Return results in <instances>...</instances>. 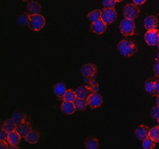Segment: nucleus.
Instances as JSON below:
<instances>
[{
	"label": "nucleus",
	"mask_w": 159,
	"mask_h": 149,
	"mask_svg": "<svg viewBox=\"0 0 159 149\" xmlns=\"http://www.w3.org/2000/svg\"><path fill=\"white\" fill-rule=\"evenodd\" d=\"M143 25H144L147 30H155L158 25L157 18L155 16H148L143 20Z\"/></svg>",
	"instance_id": "11"
},
{
	"label": "nucleus",
	"mask_w": 159,
	"mask_h": 149,
	"mask_svg": "<svg viewBox=\"0 0 159 149\" xmlns=\"http://www.w3.org/2000/svg\"><path fill=\"white\" fill-rule=\"evenodd\" d=\"M88 106L91 107V108H98L99 107L103 104V97L100 94H98V92H92L90 93L88 97L86 98Z\"/></svg>",
	"instance_id": "5"
},
{
	"label": "nucleus",
	"mask_w": 159,
	"mask_h": 149,
	"mask_svg": "<svg viewBox=\"0 0 159 149\" xmlns=\"http://www.w3.org/2000/svg\"><path fill=\"white\" fill-rule=\"evenodd\" d=\"M25 118L26 116L24 113H22L20 111H16V112H14L12 114L11 119L17 125H18V124L25 122Z\"/></svg>",
	"instance_id": "20"
},
{
	"label": "nucleus",
	"mask_w": 159,
	"mask_h": 149,
	"mask_svg": "<svg viewBox=\"0 0 159 149\" xmlns=\"http://www.w3.org/2000/svg\"><path fill=\"white\" fill-rule=\"evenodd\" d=\"M157 105H159V94H158V95H157Z\"/></svg>",
	"instance_id": "37"
},
{
	"label": "nucleus",
	"mask_w": 159,
	"mask_h": 149,
	"mask_svg": "<svg viewBox=\"0 0 159 149\" xmlns=\"http://www.w3.org/2000/svg\"><path fill=\"white\" fill-rule=\"evenodd\" d=\"M157 59L159 60V55H158V56H157Z\"/></svg>",
	"instance_id": "42"
},
{
	"label": "nucleus",
	"mask_w": 159,
	"mask_h": 149,
	"mask_svg": "<svg viewBox=\"0 0 159 149\" xmlns=\"http://www.w3.org/2000/svg\"><path fill=\"white\" fill-rule=\"evenodd\" d=\"M145 90L147 93L149 94H154L156 92V87H155V81H147L145 82Z\"/></svg>",
	"instance_id": "29"
},
{
	"label": "nucleus",
	"mask_w": 159,
	"mask_h": 149,
	"mask_svg": "<svg viewBox=\"0 0 159 149\" xmlns=\"http://www.w3.org/2000/svg\"><path fill=\"white\" fill-rule=\"evenodd\" d=\"M149 137L151 138L156 143H159V125L150 129Z\"/></svg>",
	"instance_id": "24"
},
{
	"label": "nucleus",
	"mask_w": 159,
	"mask_h": 149,
	"mask_svg": "<svg viewBox=\"0 0 159 149\" xmlns=\"http://www.w3.org/2000/svg\"><path fill=\"white\" fill-rule=\"evenodd\" d=\"M26 11L28 15H35V14H39L41 11V4H39L37 1H31L27 4L26 6Z\"/></svg>",
	"instance_id": "12"
},
{
	"label": "nucleus",
	"mask_w": 159,
	"mask_h": 149,
	"mask_svg": "<svg viewBox=\"0 0 159 149\" xmlns=\"http://www.w3.org/2000/svg\"><path fill=\"white\" fill-rule=\"evenodd\" d=\"M45 25V18L41 14H35L30 16L29 26L34 31H40Z\"/></svg>",
	"instance_id": "3"
},
{
	"label": "nucleus",
	"mask_w": 159,
	"mask_h": 149,
	"mask_svg": "<svg viewBox=\"0 0 159 149\" xmlns=\"http://www.w3.org/2000/svg\"><path fill=\"white\" fill-rule=\"evenodd\" d=\"M63 100L64 101H69V102H74L76 99L78 98L77 97V94H76V92L71 90H68L65 91V93L63 95Z\"/></svg>",
	"instance_id": "25"
},
{
	"label": "nucleus",
	"mask_w": 159,
	"mask_h": 149,
	"mask_svg": "<svg viewBox=\"0 0 159 149\" xmlns=\"http://www.w3.org/2000/svg\"><path fill=\"white\" fill-rule=\"evenodd\" d=\"M23 2H26V1H30V0H22Z\"/></svg>",
	"instance_id": "39"
},
{
	"label": "nucleus",
	"mask_w": 159,
	"mask_h": 149,
	"mask_svg": "<svg viewBox=\"0 0 159 149\" xmlns=\"http://www.w3.org/2000/svg\"><path fill=\"white\" fill-rule=\"evenodd\" d=\"M9 145H10V144L8 143V141H1L0 147H1V149H8Z\"/></svg>",
	"instance_id": "33"
},
{
	"label": "nucleus",
	"mask_w": 159,
	"mask_h": 149,
	"mask_svg": "<svg viewBox=\"0 0 159 149\" xmlns=\"http://www.w3.org/2000/svg\"><path fill=\"white\" fill-rule=\"evenodd\" d=\"M101 16H102V11H100V10H94V11H90L89 14H88V19L90 20L91 23H93V22H96L99 20V19H101Z\"/></svg>",
	"instance_id": "22"
},
{
	"label": "nucleus",
	"mask_w": 159,
	"mask_h": 149,
	"mask_svg": "<svg viewBox=\"0 0 159 149\" xmlns=\"http://www.w3.org/2000/svg\"><path fill=\"white\" fill-rule=\"evenodd\" d=\"M101 19L106 24H111L116 21V12L115 8H104L102 10V16Z\"/></svg>",
	"instance_id": "7"
},
{
	"label": "nucleus",
	"mask_w": 159,
	"mask_h": 149,
	"mask_svg": "<svg viewBox=\"0 0 159 149\" xmlns=\"http://www.w3.org/2000/svg\"><path fill=\"white\" fill-rule=\"evenodd\" d=\"M2 128H4L8 133L12 132L14 130H16V128H17V124L15 123L11 119L6 120L4 123H3Z\"/></svg>",
	"instance_id": "23"
},
{
	"label": "nucleus",
	"mask_w": 159,
	"mask_h": 149,
	"mask_svg": "<svg viewBox=\"0 0 159 149\" xmlns=\"http://www.w3.org/2000/svg\"><path fill=\"white\" fill-rule=\"evenodd\" d=\"M119 30L121 34L126 37L133 35L136 30V24L133 19H129V18L123 19L119 24Z\"/></svg>",
	"instance_id": "2"
},
{
	"label": "nucleus",
	"mask_w": 159,
	"mask_h": 149,
	"mask_svg": "<svg viewBox=\"0 0 159 149\" xmlns=\"http://www.w3.org/2000/svg\"><path fill=\"white\" fill-rule=\"evenodd\" d=\"M155 87H156V92L159 94V79L155 81Z\"/></svg>",
	"instance_id": "36"
},
{
	"label": "nucleus",
	"mask_w": 159,
	"mask_h": 149,
	"mask_svg": "<svg viewBox=\"0 0 159 149\" xmlns=\"http://www.w3.org/2000/svg\"><path fill=\"white\" fill-rule=\"evenodd\" d=\"M61 109L65 115H72L76 110V107L74 105V102L64 101L61 104Z\"/></svg>",
	"instance_id": "15"
},
{
	"label": "nucleus",
	"mask_w": 159,
	"mask_h": 149,
	"mask_svg": "<svg viewBox=\"0 0 159 149\" xmlns=\"http://www.w3.org/2000/svg\"><path fill=\"white\" fill-rule=\"evenodd\" d=\"M115 1H116V2H122L123 0H115Z\"/></svg>",
	"instance_id": "38"
},
{
	"label": "nucleus",
	"mask_w": 159,
	"mask_h": 149,
	"mask_svg": "<svg viewBox=\"0 0 159 149\" xmlns=\"http://www.w3.org/2000/svg\"><path fill=\"white\" fill-rule=\"evenodd\" d=\"M75 92H76V94H77L78 98L83 99H86L90 93H92L87 86H81V87H79V88H78L77 90H75Z\"/></svg>",
	"instance_id": "17"
},
{
	"label": "nucleus",
	"mask_w": 159,
	"mask_h": 149,
	"mask_svg": "<svg viewBox=\"0 0 159 149\" xmlns=\"http://www.w3.org/2000/svg\"><path fill=\"white\" fill-rule=\"evenodd\" d=\"M154 71L157 76L159 77V60H157V63L155 64V67H154Z\"/></svg>",
	"instance_id": "34"
},
{
	"label": "nucleus",
	"mask_w": 159,
	"mask_h": 149,
	"mask_svg": "<svg viewBox=\"0 0 159 149\" xmlns=\"http://www.w3.org/2000/svg\"><path fill=\"white\" fill-rule=\"evenodd\" d=\"M157 122H158V125H159V119H157Z\"/></svg>",
	"instance_id": "40"
},
{
	"label": "nucleus",
	"mask_w": 159,
	"mask_h": 149,
	"mask_svg": "<svg viewBox=\"0 0 159 149\" xmlns=\"http://www.w3.org/2000/svg\"><path fill=\"white\" fill-rule=\"evenodd\" d=\"M140 13V9L138 8V4H128L124 7V16L125 18L136 19Z\"/></svg>",
	"instance_id": "4"
},
{
	"label": "nucleus",
	"mask_w": 159,
	"mask_h": 149,
	"mask_svg": "<svg viewBox=\"0 0 159 149\" xmlns=\"http://www.w3.org/2000/svg\"><path fill=\"white\" fill-rule=\"evenodd\" d=\"M146 2V0H133L134 4H138V5H142Z\"/></svg>",
	"instance_id": "35"
},
{
	"label": "nucleus",
	"mask_w": 159,
	"mask_h": 149,
	"mask_svg": "<svg viewBox=\"0 0 159 149\" xmlns=\"http://www.w3.org/2000/svg\"><path fill=\"white\" fill-rule=\"evenodd\" d=\"M8 134L9 133L4 129V128H1L0 131V141H8Z\"/></svg>",
	"instance_id": "32"
},
{
	"label": "nucleus",
	"mask_w": 159,
	"mask_h": 149,
	"mask_svg": "<svg viewBox=\"0 0 159 149\" xmlns=\"http://www.w3.org/2000/svg\"><path fill=\"white\" fill-rule=\"evenodd\" d=\"M151 117L153 118V119L157 120L159 119V105H156L152 107V109L151 111Z\"/></svg>",
	"instance_id": "30"
},
{
	"label": "nucleus",
	"mask_w": 159,
	"mask_h": 149,
	"mask_svg": "<svg viewBox=\"0 0 159 149\" xmlns=\"http://www.w3.org/2000/svg\"><path fill=\"white\" fill-rule=\"evenodd\" d=\"M158 31H159V30H158Z\"/></svg>",
	"instance_id": "43"
},
{
	"label": "nucleus",
	"mask_w": 159,
	"mask_h": 149,
	"mask_svg": "<svg viewBox=\"0 0 159 149\" xmlns=\"http://www.w3.org/2000/svg\"><path fill=\"white\" fill-rule=\"evenodd\" d=\"M97 67L93 64H84L80 68V72L82 76L85 79H93L97 74Z\"/></svg>",
	"instance_id": "6"
},
{
	"label": "nucleus",
	"mask_w": 159,
	"mask_h": 149,
	"mask_svg": "<svg viewBox=\"0 0 159 149\" xmlns=\"http://www.w3.org/2000/svg\"><path fill=\"white\" fill-rule=\"evenodd\" d=\"M144 40L147 44L151 46L157 45L159 43V31L158 30H148L144 35Z\"/></svg>",
	"instance_id": "8"
},
{
	"label": "nucleus",
	"mask_w": 159,
	"mask_h": 149,
	"mask_svg": "<svg viewBox=\"0 0 159 149\" xmlns=\"http://www.w3.org/2000/svg\"><path fill=\"white\" fill-rule=\"evenodd\" d=\"M117 51L124 56H131L137 51V46L129 40H123L117 44Z\"/></svg>",
	"instance_id": "1"
},
{
	"label": "nucleus",
	"mask_w": 159,
	"mask_h": 149,
	"mask_svg": "<svg viewBox=\"0 0 159 149\" xmlns=\"http://www.w3.org/2000/svg\"><path fill=\"white\" fill-rule=\"evenodd\" d=\"M106 26H107V24L102 19H99L98 21L92 23V24H91V30L96 34L101 35L103 34V32L106 30Z\"/></svg>",
	"instance_id": "10"
},
{
	"label": "nucleus",
	"mask_w": 159,
	"mask_h": 149,
	"mask_svg": "<svg viewBox=\"0 0 159 149\" xmlns=\"http://www.w3.org/2000/svg\"><path fill=\"white\" fill-rule=\"evenodd\" d=\"M25 141L29 142L30 144H36L37 142H39L40 139V134L38 131L36 130H31L25 137Z\"/></svg>",
	"instance_id": "16"
},
{
	"label": "nucleus",
	"mask_w": 159,
	"mask_h": 149,
	"mask_svg": "<svg viewBox=\"0 0 159 149\" xmlns=\"http://www.w3.org/2000/svg\"><path fill=\"white\" fill-rule=\"evenodd\" d=\"M31 130H32L31 129V126L27 121H25L23 123L17 125V128H16V131L20 134L21 137H25Z\"/></svg>",
	"instance_id": "14"
},
{
	"label": "nucleus",
	"mask_w": 159,
	"mask_h": 149,
	"mask_svg": "<svg viewBox=\"0 0 159 149\" xmlns=\"http://www.w3.org/2000/svg\"><path fill=\"white\" fill-rule=\"evenodd\" d=\"M17 23L18 24L21 26L29 25L30 23V15H21L20 17L17 18Z\"/></svg>",
	"instance_id": "28"
},
{
	"label": "nucleus",
	"mask_w": 159,
	"mask_h": 149,
	"mask_svg": "<svg viewBox=\"0 0 159 149\" xmlns=\"http://www.w3.org/2000/svg\"><path fill=\"white\" fill-rule=\"evenodd\" d=\"M74 105L76 107V109L78 111H84L88 106V103L86 99L77 98L74 101Z\"/></svg>",
	"instance_id": "21"
},
{
	"label": "nucleus",
	"mask_w": 159,
	"mask_h": 149,
	"mask_svg": "<svg viewBox=\"0 0 159 149\" xmlns=\"http://www.w3.org/2000/svg\"><path fill=\"white\" fill-rule=\"evenodd\" d=\"M85 81L87 82L86 86L89 88L91 92H98V84L93 79H85Z\"/></svg>",
	"instance_id": "26"
},
{
	"label": "nucleus",
	"mask_w": 159,
	"mask_h": 149,
	"mask_svg": "<svg viewBox=\"0 0 159 149\" xmlns=\"http://www.w3.org/2000/svg\"><path fill=\"white\" fill-rule=\"evenodd\" d=\"M21 136L18 133L14 130L12 132H10L8 134V143L11 147H17V146L20 142Z\"/></svg>",
	"instance_id": "13"
},
{
	"label": "nucleus",
	"mask_w": 159,
	"mask_h": 149,
	"mask_svg": "<svg viewBox=\"0 0 159 149\" xmlns=\"http://www.w3.org/2000/svg\"><path fill=\"white\" fill-rule=\"evenodd\" d=\"M149 134H150V129L145 125H140L135 131V135L140 141H143L144 139L148 138Z\"/></svg>",
	"instance_id": "9"
},
{
	"label": "nucleus",
	"mask_w": 159,
	"mask_h": 149,
	"mask_svg": "<svg viewBox=\"0 0 159 149\" xmlns=\"http://www.w3.org/2000/svg\"><path fill=\"white\" fill-rule=\"evenodd\" d=\"M84 146L86 148L97 149L99 147V141L95 137H89L84 141Z\"/></svg>",
	"instance_id": "18"
},
{
	"label": "nucleus",
	"mask_w": 159,
	"mask_h": 149,
	"mask_svg": "<svg viewBox=\"0 0 159 149\" xmlns=\"http://www.w3.org/2000/svg\"><path fill=\"white\" fill-rule=\"evenodd\" d=\"M116 3L115 0H103L102 2L104 8H114Z\"/></svg>",
	"instance_id": "31"
},
{
	"label": "nucleus",
	"mask_w": 159,
	"mask_h": 149,
	"mask_svg": "<svg viewBox=\"0 0 159 149\" xmlns=\"http://www.w3.org/2000/svg\"><path fill=\"white\" fill-rule=\"evenodd\" d=\"M157 46H158V50H159V43H158V44H157Z\"/></svg>",
	"instance_id": "41"
},
{
	"label": "nucleus",
	"mask_w": 159,
	"mask_h": 149,
	"mask_svg": "<svg viewBox=\"0 0 159 149\" xmlns=\"http://www.w3.org/2000/svg\"><path fill=\"white\" fill-rule=\"evenodd\" d=\"M53 90H54V93H55V94L57 97L62 98L64 94L65 93V91H66V86H65L64 82H58V83H57L56 85L54 86Z\"/></svg>",
	"instance_id": "19"
},
{
	"label": "nucleus",
	"mask_w": 159,
	"mask_h": 149,
	"mask_svg": "<svg viewBox=\"0 0 159 149\" xmlns=\"http://www.w3.org/2000/svg\"><path fill=\"white\" fill-rule=\"evenodd\" d=\"M156 142L151 138L150 137H148L146 139H144L142 143V147L144 149H152L155 147V144Z\"/></svg>",
	"instance_id": "27"
}]
</instances>
